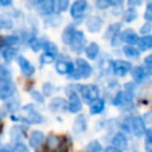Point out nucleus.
I'll use <instances>...</instances> for the list:
<instances>
[{
  "label": "nucleus",
  "mask_w": 152,
  "mask_h": 152,
  "mask_svg": "<svg viewBox=\"0 0 152 152\" xmlns=\"http://www.w3.org/2000/svg\"><path fill=\"white\" fill-rule=\"evenodd\" d=\"M13 120H23V121H26L28 124H40L43 121V118L42 115L33 108V106H25L21 112L17 115H12Z\"/></svg>",
  "instance_id": "1"
},
{
  "label": "nucleus",
  "mask_w": 152,
  "mask_h": 152,
  "mask_svg": "<svg viewBox=\"0 0 152 152\" xmlns=\"http://www.w3.org/2000/svg\"><path fill=\"white\" fill-rule=\"evenodd\" d=\"M93 72V69L90 66V64L88 62H86V59L82 58H77L76 59V69L74 68L72 72L70 74L71 77L74 78H80V77H89Z\"/></svg>",
  "instance_id": "2"
},
{
  "label": "nucleus",
  "mask_w": 152,
  "mask_h": 152,
  "mask_svg": "<svg viewBox=\"0 0 152 152\" xmlns=\"http://www.w3.org/2000/svg\"><path fill=\"white\" fill-rule=\"evenodd\" d=\"M80 89H81L82 99L87 103H91L93 101L99 99V88H97V86H95V84H86V86H81Z\"/></svg>",
  "instance_id": "3"
},
{
  "label": "nucleus",
  "mask_w": 152,
  "mask_h": 152,
  "mask_svg": "<svg viewBox=\"0 0 152 152\" xmlns=\"http://www.w3.org/2000/svg\"><path fill=\"white\" fill-rule=\"evenodd\" d=\"M128 128H131V132L137 137H141L146 132L145 121L140 116H132L128 121Z\"/></svg>",
  "instance_id": "4"
},
{
  "label": "nucleus",
  "mask_w": 152,
  "mask_h": 152,
  "mask_svg": "<svg viewBox=\"0 0 152 152\" xmlns=\"http://www.w3.org/2000/svg\"><path fill=\"white\" fill-rule=\"evenodd\" d=\"M86 42H87V39H86L84 33L82 31H76L75 34H74V38H72V40L70 43L71 50L77 52V53L82 52L84 50V48H86Z\"/></svg>",
  "instance_id": "5"
},
{
  "label": "nucleus",
  "mask_w": 152,
  "mask_h": 152,
  "mask_svg": "<svg viewBox=\"0 0 152 152\" xmlns=\"http://www.w3.org/2000/svg\"><path fill=\"white\" fill-rule=\"evenodd\" d=\"M131 69H132V65L127 61L118 59V61L112 62V71L116 76H125L127 74V71H129Z\"/></svg>",
  "instance_id": "6"
},
{
  "label": "nucleus",
  "mask_w": 152,
  "mask_h": 152,
  "mask_svg": "<svg viewBox=\"0 0 152 152\" xmlns=\"http://www.w3.org/2000/svg\"><path fill=\"white\" fill-rule=\"evenodd\" d=\"M87 7H88L87 0H76V1L71 5V8H70V14H71V17L75 18V19L82 18V15L84 14Z\"/></svg>",
  "instance_id": "7"
},
{
  "label": "nucleus",
  "mask_w": 152,
  "mask_h": 152,
  "mask_svg": "<svg viewBox=\"0 0 152 152\" xmlns=\"http://www.w3.org/2000/svg\"><path fill=\"white\" fill-rule=\"evenodd\" d=\"M55 0H40L37 2V11L42 15H50L55 11Z\"/></svg>",
  "instance_id": "8"
},
{
  "label": "nucleus",
  "mask_w": 152,
  "mask_h": 152,
  "mask_svg": "<svg viewBox=\"0 0 152 152\" xmlns=\"http://www.w3.org/2000/svg\"><path fill=\"white\" fill-rule=\"evenodd\" d=\"M15 91V86L12 81L0 83V99L1 100H7L10 99Z\"/></svg>",
  "instance_id": "9"
},
{
  "label": "nucleus",
  "mask_w": 152,
  "mask_h": 152,
  "mask_svg": "<svg viewBox=\"0 0 152 152\" xmlns=\"http://www.w3.org/2000/svg\"><path fill=\"white\" fill-rule=\"evenodd\" d=\"M68 109L71 113H77L82 109V102L78 97V95L74 91L69 94V100H68Z\"/></svg>",
  "instance_id": "10"
},
{
  "label": "nucleus",
  "mask_w": 152,
  "mask_h": 152,
  "mask_svg": "<svg viewBox=\"0 0 152 152\" xmlns=\"http://www.w3.org/2000/svg\"><path fill=\"white\" fill-rule=\"evenodd\" d=\"M18 64H19V66H20V69H21V71H23V74H24L25 76H31V75L34 72V66H33L32 63H31L28 59H26L25 57L19 56V57H18Z\"/></svg>",
  "instance_id": "11"
},
{
  "label": "nucleus",
  "mask_w": 152,
  "mask_h": 152,
  "mask_svg": "<svg viewBox=\"0 0 152 152\" xmlns=\"http://www.w3.org/2000/svg\"><path fill=\"white\" fill-rule=\"evenodd\" d=\"M44 134L40 131H33L28 137V144L32 148H38L44 141Z\"/></svg>",
  "instance_id": "12"
},
{
  "label": "nucleus",
  "mask_w": 152,
  "mask_h": 152,
  "mask_svg": "<svg viewBox=\"0 0 152 152\" xmlns=\"http://www.w3.org/2000/svg\"><path fill=\"white\" fill-rule=\"evenodd\" d=\"M121 40H124V42L127 43L128 45H132V46H133L134 44L138 43L139 36L135 33L134 30H132V28H126V30L124 31V33L121 34Z\"/></svg>",
  "instance_id": "13"
},
{
  "label": "nucleus",
  "mask_w": 152,
  "mask_h": 152,
  "mask_svg": "<svg viewBox=\"0 0 152 152\" xmlns=\"http://www.w3.org/2000/svg\"><path fill=\"white\" fill-rule=\"evenodd\" d=\"M102 24H103V20L100 17L93 15V17L88 18V20H87V28L90 32H97L101 30Z\"/></svg>",
  "instance_id": "14"
},
{
  "label": "nucleus",
  "mask_w": 152,
  "mask_h": 152,
  "mask_svg": "<svg viewBox=\"0 0 152 152\" xmlns=\"http://www.w3.org/2000/svg\"><path fill=\"white\" fill-rule=\"evenodd\" d=\"M56 70L57 72L64 75V74H71L74 70V64L69 61H57L56 62Z\"/></svg>",
  "instance_id": "15"
},
{
  "label": "nucleus",
  "mask_w": 152,
  "mask_h": 152,
  "mask_svg": "<svg viewBox=\"0 0 152 152\" xmlns=\"http://www.w3.org/2000/svg\"><path fill=\"white\" fill-rule=\"evenodd\" d=\"M112 144H113L112 146L116 147V148L120 150V151L126 150V148H127V145H128L127 139H126V137H125L122 133H116V134L113 137V139H112Z\"/></svg>",
  "instance_id": "16"
},
{
  "label": "nucleus",
  "mask_w": 152,
  "mask_h": 152,
  "mask_svg": "<svg viewBox=\"0 0 152 152\" xmlns=\"http://www.w3.org/2000/svg\"><path fill=\"white\" fill-rule=\"evenodd\" d=\"M138 46H139V51H146L150 50L152 48V37L150 34H145L141 38H139L138 40Z\"/></svg>",
  "instance_id": "17"
},
{
  "label": "nucleus",
  "mask_w": 152,
  "mask_h": 152,
  "mask_svg": "<svg viewBox=\"0 0 152 152\" xmlns=\"http://www.w3.org/2000/svg\"><path fill=\"white\" fill-rule=\"evenodd\" d=\"M84 52L89 59H95L100 52V46L96 43H90L89 45H87L84 48Z\"/></svg>",
  "instance_id": "18"
},
{
  "label": "nucleus",
  "mask_w": 152,
  "mask_h": 152,
  "mask_svg": "<svg viewBox=\"0 0 152 152\" xmlns=\"http://www.w3.org/2000/svg\"><path fill=\"white\" fill-rule=\"evenodd\" d=\"M75 32H76V28H75L72 25L66 26V27L64 28L63 33H62V40H63V43L70 45V43H71V40H72V38H74Z\"/></svg>",
  "instance_id": "19"
},
{
  "label": "nucleus",
  "mask_w": 152,
  "mask_h": 152,
  "mask_svg": "<svg viewBox=\"0 0 152 152\" xmlns=\"http://www.w3.org/2000/svg\"><path fill=\"white\" fill-rule=\"evenodd\" d=\"M50 108L55 112H62V110H65L66 108V101L62 97H57V99H53L50 103Z\"/></svg>",
  "instance_id": "20"
},
{
  "label": "nucleus",
  "mask_w": 152,
  "mask_h": 152,
  "mask_svg": "<svg viewBox=\"0 0 152 152\" xmlns=\"http://www.w3.org/2000/svg\"><path fill=\"white\" fill-rule=\"evenodd\" d=\"M104 109V100L96 99L90 103V113L91 114H100Z\"/></svg>",
  "instance_id": "21"
},
{
  "label": "nucleus",
  "mask_w": 152,
  "mask_h": 152,
  "mask_svg": "<svg viewBox=\"0 0 152 152\" xmlns=\"http://www.w3.org/2000/svg\"><path fill=\"white\" fill-rule=\"evenodd\" d=\"M86 128H87L86 119H84L83 115H80V116L75 120V122H74V131H75L76 133H82V132L86 131Z\"/></svg>",
  "instance_id": "22"
},
{
  "label": "nucleus",
  "mask_w": 152,
  "mask_h": 152,
  "mask_svg": "<svg viewBox=\"0 0 152 152\" xmlns=\"http://www.w3.org/2000/svg\"><path fill=\"white\" fill-rule=\"evenodd\" d=\"M132 77L137 81V82H141L144 78H145V76H146V71H145V68H142V66H134L133 69H132Z\"/></svg>",
  "instance_id": "23"
},
{
  "label": "nucleus",
  "mask_w": 152,
  "mask_h": 152,
  "mask_svg": "<svg viewBox=\"0 0 152 152\" xmlns=\"http://www.w3.org/2000/svg\"><path fill=\"white\" fill-rule=\"evenodd\" d=\"M31 49L33 51H39L42 49H44L45 44H46V40H44L43 38H32L30 42H28Z\"/></svg>",
  "instance_id": "24"
},
{
  "label": "nucleus",
  "mask_w": 152,
  "mask_h": 152,
  "mask_svg": "<svg viewBox=\"0 0 152 152\" xmlns=\"http://www.w3.org/2000/svg\"><path fill=\"white\" fill-rule=\"evenodd\" d=\"M15 56H17V49L13 46H7L2 50V57L7 62H11Z\"/></svg>",
  "instance_id": "25"
},
{
  "label": "nucleus",
  "mask_w": 152,
  "mask_h": 152,
  "mask_svg": "<svg viewBox=\"0 0 152 152\" xmlns=\"http://www.w3.org/2000/svg\"><path fill=\"white\" fill-rule=\"evenodd\" d=\"M19 42V38L17 36H2L0 37V45L12 46L13 44H17Z\"/></svg>",
  "instance_id": "26"
},
{
  "label": "nucleus",
  "mask_w": 152,
  "mask_h": 152,
  "mask_svg": "<svg viewBox=\"0 0 152 152\" xmlns=\"http://www.w3.org/2000/svg\"><path fill=\"white\" fill-rule=\"evenodd\" d=\"M137 17H138V13H137V11H135L133 7H128V8L124 12V15H122L124 20H125V21H127V23L133 21Z\"/></svg>",
  "instance_id": "27"
},
{
  "label": "nucleus",
  "mask_w": 152,
  "mask_h": 152,
  "mask_svg": "<svg viewBox=\"0 0 152 152\" xmlns=\"http://www.w3.org/2000/svg\"><path fill=\"white\" fill-rule=\"evenodd\" d=\"M61 142V138L59 137H56V135H50L46 140V147L49 150H56L58 144Z\"/></svg>",
  "instance_id": "28"
},
{
  "label": "nucleus",
  "mask_w": 152,
  "mask_h": 152,
  "mask_svg": "<svg viewBox=\"0 0 152 152\" xmlns=\"http://www.w3.org/2000/svg\"><path fill=\"white\" fill-rule=\"evenodd\" d=\"M124 52H125V55H126V56H128V57H131V58H138V57H139V55H140L139 50H138V49H135V48H134V46H132V45L124 46Z\"/></svg>",
  "instance_id": "29"
},
{
  "label": "nucleus",
  "mask_w": 152,
  "mask_h": 152,
  "mask_svg": "<svg viewBox=\"0 0 152 152\" xmlns=\"http://www.w3.org/2000/svg\"><path fill=\"white\" fill-rule=\"evenodd\" d=\"M86 151L87 152H101L102 147H101V145L97 140H93L86 146Z\"/></svg>",
  "instance_id": "30"
},
{
  "label": "nucleus",
  "mask_w": 152,
  "mask_h": 152,
  "mask_svg": "<svg viewBox=\"0 0 152 152\" xmlns=\"http://www.w3.org/2000/svg\"><path fill=\"white\" fill-rule=\"evenodd\" d=\"M8 81H12L10 70L5 66H0V83L8 82Z\"/></svg>",
  "instance_id": "31"
},
{
  "label": "nucleus",
  "mask_w": 152,
  "mask_h": 152,
  "mask_svg": "<svg viewBox=\"0 0 152 152\" xmlns=\"http://www.w3.org/2000/svg\"><path fill=\"white\" fill-rule=\"evenodd\" d=\"M44 49H45V52H48V53H50V55H52V56H55V57H56V55L58 53V48H57L53 43H51V42H46Z\"/></svg>",
  "instance_id": "32"
},
{
  "label": "nucleus",
  "mask_w": 152,
  "mask_h": 152,
  "mask_svg": "<svg viewBox=\"0 0 152 152\" xmlns=\"http://www.w3.org/2000/svg\"><path fill=\"white\" fill-rule=\"evenodd\" d=\"M146 140H145V147L147 152H152V135H151V131L146 129Z\"/></svg>",
  "instance_id": "33"
},
{
  "label": "nucleus",
  "mask_w": 152,
  "mask_h": 152,
  "mask_svg": "<svg viewBox=\"0 0 152 152\" xmlns=\"http://www.w3.org/2000/svg\"><path fill=\"white\" fill-rule=\"evenodd\" d=\"M68 4H69V0H55V5H57V8L61 12L68 8Z\"/></svg>",
  "instance_id": "34"
},
{
  "label": "nucleus",
  "mask_w": 152,
  "mask_h": 152,
  "mask_svg": "<svg viewBox=\"0 0 152 152\" xmlns=\"http://www.w3.org/2000/svg\"><path fill=\"white\" fill-rule=\"evenodd\" d=\"M40 61H42V63L48 64V63H51V62L55 61V56H52V55H50V53H48V52H44V53L40 56Z\"/></svg>",
  "instance_id": "35"
},
{
  "label": "nucleus",
  "mask_w": 152,
  "mask_h": 152,
  "mask_svg": "<svg viewBox=\"0 0 152 152\" xmlns=\"http://www.w3.org/2000/svg\"><path fill=\"white\" fill-rule=\"evenodd\" d=\"M56 152H68V142L65 139H61V142L58 144Z\"/></svg>",
  "instance_id": "36"
},
{
  "label": "nucleus",
  "mask_w": 152,
  "mask_h": 152,
  "mask_svg": "<svg viewBox=\"0 0 152 152\" xmlns=\"http://www.w3.org/2000/svg\"><path fill=\"white\" fill-rule=\"evenodd\" d=\"M145 68H146V72L150 74L151 70H152V55H148L146 58H145Z\"/></svg>",
  "instance_id": "37"
},
{
  "label": "nucleus",
  "mask_w": 152,
  "mask_h": 152,
  "mask_svg": "<svg viewBox=\"0 0 152 152\" xmlns=\"http://www.w3.org/2000/svg\"><path fill=\"white\" fill-rule=\"evenodd\" d=\"M145 19H146L147 21L152 20V4H151V2L147 4L146 11H145Z\"/></svg>",
  "instance_id": "38"
},
{
  "label": "nucleus",
  "mask_w": 152,
  "mask_h": 152,
  "mask_svg": "<svg viewBox=\"0 0 152 152\" xmlns=\"http://www.w3.org/2000/svg\"><path fill=\"white\" fill-rule=\"evenodd\" d=\"M140 32H141V33H144V34H146V33H150V32H151V24H150V21L145 23V24L141 26Z\"/></svg>",
  "instance_id": "39"
},
{
  "label": "nucleus",
  "mask_w": 152,
  "mask_h": 152,
  "mask_svg": "<svg viewBox=\"0 0 152 152\" xmlns=\"http://www.w3.org/2000/svg\"><path fill=\"white\" fill-rule=\"evenodd\" d=\"M96 6H97V8L103 10V8H107L109 6V4L107 0H96Z\"/></svg>",
  "instance_id": "40"
},
{
  "label": "nucleus",
  "mask_w": 152,
  "mask_h": 152,
  "mask_svg": "<svg viewBox=\"0 0 152 152\" xmlns=\"http://www.w3.org/2000/svg\"><path fill=\"white\" fill-rule=\"evenodd\" d=\"M141 4H142V0H128V5H129V7L140 6Z\"/></svg>",
  "instance_id": "41"
},
{
  "label": "nucleus",
  "mask_w": 152,
  "mask_h": 152,
  "mask_svg": "<svg viewBox=\"0 0 152 152\" xmlns=\"http://www.w3.org/2000/svg\"><path fill=\"white\" fill-rule=\"evenodd\" d=\"M15 152H28V150H27V147L25 145L18 144L17 145V148H15Z\"/></svg>",
  "instance_id": "42"
},
{
  "label": "nucleus",
  "mask_w": 152,
  "mask_h": 152,
  "mask_svg": "<svg viewBox=\"0 0 152 152\" xmlns=\"http://www.w3.org/2000/svg\"><path fill=\"white\" fill-rule=\"evenodd\" d=\"M107 1H108L109 6H119L124 2V0H107Z\"/></svg>",
  "instance_id": "43"
},
{
  "label": "nucleus",
  "mask_w": 152,
  "mask_h": 152,
  "mask_svg": "<svg viewBox=\"0 0 152 152\" xmlns=\"http://www.w3.org/2000/svg\"><path fill=\"white\" fill-rule=\"evenodd\" d=\"M104 152H122V151L118 150V148L114 147V146H107V147L104 148Z\"/></svg>",
  "instance_id": "44"
},
{
  "label": "nucleus",
  "mask_w": 152,
  "mask_h": 152,
  "mask_svg": "<svg viewBox=\"0 0 152 152\" xmlns=\"http://www.w3.org/2000/svg\"><path fill=\"white\" fill-rule=\"evenodd\" d=\"M13 0H0V5L1 6H10L12 4Z\"/></svg>",
  "instance_id": "45"
},
{
  "label": "nucleus",
  "mask_w": 152,
  "mask_h": 152,
  "mask_svg": "<svg viewBox=\"0 0 152 152\" xmlns=\"http://www.w3.org/2000/svg\"><path fill=\"white\" fill-rule=\"evenodd\" d=\"M0 152H14V150H13V148H11L10 146H5V147L0 148Z\"/></svg>",
  "instance_id": "46"
},
{
  "label": "nucleus",
  "mask_w": 152,
  "mask_h": 152,
  "mask_svg": "<svg viewBox=\"0 0 152 152\" xmlns=\"http://www.w3.org/2000/svg\"><path fill=\"white\" fill-rule=\"evenodd\" d=\"M32 96H33V97H36L39 102H43V97H42V95H40V94H38V93H32Z\"/></svg>",
  "instance_id": "47"
},
{
  "label": "nucleus",
  "mask_w": 152,
  "mask_h": 152,
  "mask_svg": "<svg viewBox=\"0 0 152 152\" xmlns=\"http://www.w3.org/2000/svg\"><path fill=\"white\" fill-rule=\"evenodd\" d=\"M37 1H40V0H37Z\"/></svg>",
  "instance_id": "48"
}]
</instances>
